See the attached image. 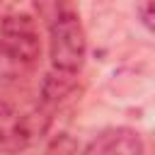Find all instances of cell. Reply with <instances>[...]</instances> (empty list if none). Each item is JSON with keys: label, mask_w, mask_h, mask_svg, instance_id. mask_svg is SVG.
I'll return each mask as SVG.
<instances>
[{"label": "cell", "mask_w": 155, "mask_h": 155, "mask_svg": "<svg viewBox=\"0 0 155 155\" xmlns=\"http://www.w3.org/2000/svg\"><path fill=\"white\" fill-rule=\"evenodd\" d=\"M41 53L39 24L27 12H10L0 19V65L7 73L29 70Z\"/></svg>", "instance_id": "6da1fadb"}, {"label": "cell", "mask_w": 155, "mask_h": 155, "mask_svg": "<svg viewBox=\"0 0 155 155\" xmlns=\"http://www.w3.org/2000/svg\"><path fill=\"white\" fill-rule=\"evenodd\" d=\"M48 56L56 70L78 73L87 56L85 29L75 12H58L48 29Z\"/></svg>", "instance_id": "7a4b0ae2"}, {"label": "cell", "mask_w": 155, "mask_h": 155, "mask_svg": "<svg viewBox=\"0 0 155 155\" xmlns=\"http://www.w3.org/2000/svg\"><path fill=\"white\" fill-rule=\"evenodd\" d=\"M46 128V116L39 111H24L17 104L0 99V155H17L29 148Z\"/></svg>", "instance_id": "3957f363"}, {"label": "cell", "mask_w": 155, "mask_h": 155, "mask_svg": "<svg viewBox=\"0 0 155 155\" xmlns=\"http://www.w3.org/2000/svg\"><path fill=\"white\" fill-rule=\"evenodd\" d=\"M82 155H143V138L126 126L104 128L87 143Z\"/></svg>", "instance_id": "277c9868"}, {"label": "cell", "mask_w": 155, "mask_h": 155, "mask_svg": "<svg viewBox=\"0 0 155 155\" xmlns=\"http://www.w3.org/2000/svg\"><path fill=\"white\" fill-rule=\"evenodd\" d=\"M140 15H143V24H145L148 29H153V15H150V0H145V2H143V7H140Z\"/></svg>", "instance_id": "5b68a950"}]
</instances>
